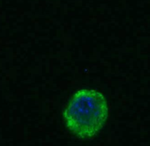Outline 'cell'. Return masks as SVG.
Segmentation results:
<instances>
[{"mask_svg":"<svg viewBox=\"0 0 150 146\" xmlns=\"http://www.w3.org/2000/svg\"><path fill=\"white\" fill-rule=\"evenodd\" d=\"M67 130L81 140L95 137L103 128L108 117L106 98L94 89L75 93L62 113Z\"/></svg>","mask_w":150,"mask_h":146,"instance_id":"obj_1","label":"cell"}]
</instances>
